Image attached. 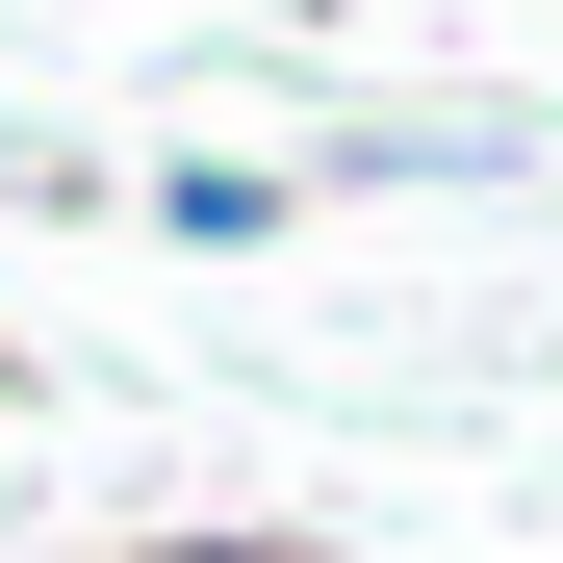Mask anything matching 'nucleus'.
Listing matches in <instances>:
<instances>
[{"instance_id": "obj_1", "label": "nucleus", "mask_w": 563, "mask_h": 563, "mask_svg": "<svg viewBox=\"0 0 563 563\" xmlns=\"http://www.w3.org/2000/svg\"><path fill=\"white\" fill-rule=\"evenodd\" d=\"M154 231H179V256H256V231H282V179H256V154H179V179H154Z\"/></svg>"}, {"instance_id": "obj_2", "label": "nucleus", "mask_w": 563, "mask_h": 563, "mask_svg": "<svg viewBox=\"0 0 563 563\" xmlns=\"http://www.w3.org/2000/svg\"><path fill=\"white\" fill-rule=\"evenodd\" d=\"M129 563H308V538H129Z\"/></svg>"}]
</instances>
